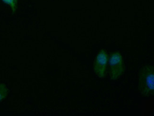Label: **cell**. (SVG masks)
I'll list each match as a JSON object with an SVG mask.
<instances>
[{
    "label": "cell",
    "instance_id": "1",
    "mask_svg": "<svg viewBox=\"0 0 154 116\" xmlns=\"http://www.w3.org/2000/svg\"><path fill=\"white\" fill-rule=\"evenodd\" d=\"M154 68L150 65L143 66L139 72V92L145 97L153 96L154 92Z\"/></svg>",
    "mask_w": 154,
    "mask_h": 116
},
{
    "label": "cell",
    "instance_id": "2",
    "mask_svg": "<svg viewBox=\"0 0 154 116\" xmlns=\"http://www.w3.org/2000/svg\"><path fill=\"white\" fill-rule=\"evenodd\" d=\"M109 73L112 80H116L124 72L123 58L119 52H114L109 58Z\"/></svg>",
    "mask_w": 154,
    "mask_h": 116
},
{
    "label": "cell",
    "instance_id": "3",
    "mask_svg": "<svg viewBox=\"0 0 154 116\" xmlns=\"http://www.w3.org/2000/svg\"><path fill=\"white\" fill-rule=\"evenodd\" d=\"M108 60L107 53L105 50H101L97 54L94 64V72L97 77L104 78Z\"/></svg>",
    "mask_w": 154,
    "mask_h": 116
},
{
    "label": "cell",
    "instance_id": "4",
    "mask_svg": "<svg viewBox=\"0 0 154 116\" xmlns=\"http://www.w3.org/2000/svg\"><path fill=\"white\" fill-rule=\"evenodd\" d=\"M8 94V89L5 85L0 83V102L6 98Z\"/></svg>",
    "mask_w": 154,
    "mask_h": 116
},
{
    "label": "cell",
    "instance_id": "5",
    "mask_svg": "<svg viewBox=\"0 0 154 116\" xmlns=\"http://www.w3.org/2000/svg\"><path fill=\"white\" fill-rule=\"evenodd\" d=\"M2 1L9 5L11 7L12 12L14 13L17 9V4L18 0H2Z\"/></svg>",
    "mask_w": 154,
    "mask_h": 116
}]
</instances>
